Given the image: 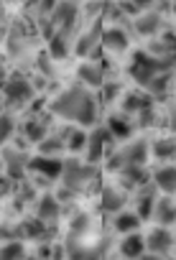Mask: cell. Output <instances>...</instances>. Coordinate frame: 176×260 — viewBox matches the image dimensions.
I'll list each match as a JSON object with an SVG mask.
<instances>
[{
  "label": "cell",
  "mask_w": 176,
  "mask_h": 260,
  "mask_svg": "<svg viewBox=\"0 0 176 260\" xmlns=\"http://www.w3.org/2000/svg\"><path fill=\"white\" fill-rule=\"evenodd\" d=\"M158 227H171L176 222V202L171 197H163V199H156V207H153V217H151Z\"/></svg>",
  "instance_id": "cell-14"
},
{
  "label": "cell",
  "mask_w": 176,
  "mask_h": 260,
  "mask_svg": "<svg viewBox=\"0 0 176 260\" xmlns=\"http://www.w3.org/2000/svg\"><path fill=\"white\" fill-rule=\"evenodd\" d=\"M173 166H176V161H173Z\"/></svg>",
  "instance_id": "cell-37"
},
{
  "label": "cell",
  "mask_w": 176,
  "mask_h": 260,
  "mask_svg": "<svg viewBox=\"0 0 176 260\" xmlns=\"http://www.w3.org/2000/svg\"><path fill=\"white\" fill-rule=\"evenodd\" d=\"M23 260H41V257H39V255H26Z\"/></svg>",
  "instance_id": "cell-36"
},
{
  "label": "cell",
  "mask_w": 176,
  "mask_h": 260,
  "mask_svg": "<svg viewBox=\"0 0 176 260\" xmlns=\"http://www.w3.org/2000/svg\"><path fill=\"white\" fill-rule=\"evenodd\" d=\"M92 230V217L90 212H77L72 219H69V237L74 240H84Z\"/></svg>",
  "instance_id": "cell-23"
},
{
  "label": "cell",
  "mask_w": 176,
  "mask_h": 260,
  "mask_svg": "<svg viewBox=\"0 0 176 260\" xmlns=\"http://www.w3.org/2000/svg\"><path fill=\"white\" fill-rule=\"evenodd\" d=\"M49 133H51L49 125H46V122H41V120H36V117H31V120H26V122L21 125V136H23L28 143H34V146H39Z\"/></svg>",
  "instance_id": "cell-18"
},
{
  "label": "cell",
  "mask_w": 176,
  "mask_h": 260,
  "mask_svg": "<svg viewBox=\"0 0 176 260\" xmlns=\"http://www.w3.org/2000/svg\"><path fill=\"white\" fill-rule=\"evenodd\" d=\"M59 151H67V143H64V138H59V136H46L41 143H39V153L41 156H56Z\"/></svg>",
  "instance_id": "cell-27"
},
{
  "label": "cell",
  "mask_w": 176,
  "mask_h": 260,
  "mask_svg": "<svg viewBox=\"0 0 176 260\" xmlns=\"http://www.w3.org/2000/svg\"><path fill=\"white\" fill-rule=\"evenodd\" d=\"M148 156H151V146H148V141H130L123 151L115 153L112 166H115L118 171H120V169H128V166H145Z\"/></svg>",
  "instance_id": "cell-3"
},
{
  "label": "cell",
  "mask_w": 176,
  "mask_h": 260,
  "mask_svg": "<svg viewBox=\"0 0 176 260\" xmlns=\"http://www.w3.org/2000/svg\"><path fill=\"white\" fill-rule=\"evenodd\" d=\"M77 77H79L82 87H87V89H97V87L105 84V69L95 59H84L77 69Z\"/></svg>",
  "instance_id": "cell-9"
},
{
  "label": "cell",
  "mask_w": 176,
  "mask_h": 260,
  "mask_svg": "<svg viewBox=\"0 0 176 260\" xmlns=\"http://www.w3.org/2000/svg\"><path fill=\"white\" fill-rule=\"evenodd\" d=\"M3 97H6L8 105L21 107V105L31 102V97H34V84H31L26 77H8V82L3 84Z\"/></svg>",
  "instance_id": "cell-6"
},
{
  "label": "cell",
  "mask_w": 176,
  "mask_h": 260,
  "mask_svg": "<svg viewBox=\"0 0 176 260\" xmlns=\"http://www.w3.org/2000/svg\"><path fill=\"white\" fill-rule=\"evenodd\" d=\"M166 127L171 130V133H176V105L168 107V115H166Z\"/></svg>",
  "instance_id": "cell-31"
},
{
  "label": "cell",
  "mask_w": 176,
  "mask_h": 260,
  "mask_svg": "<svg viewBox=\"0 0 176 260\" xmlns=\"http://www.w3.org/2000/svg\"><path fill=\"white\" fill-rule=\"evenodd\" d=\"M18 227H21V240H34V242H49L51 240V224L41 222L39 217H31Z\"/></svg>",
  "instance_id": "cell-12"
},
{
  "label": "cell",
  "mask_w": 176,
  "mask_h": 260,
  "mask_svg": "<svg viewBox=\"0 0 176 260\" xmlns=\"http://www.w3.org/2000/svg\"><path fill=\"white\" fill-rule=\"evenodd\" d=\"M23 257H26V245H23V240L0 242V260H23Z\"/></svg>",
  "instance_id": "cell-25"
},
{
  "label": "cell",
  "mask_w": 176,
  "mask_h": 260,
  "mask_svg": "<svg viewBox=\"0 0 176 260\" xmlns=\"http://www.w3.org/2000/svg\"><path fill=\"white\" fill-rule=\"evenodd\" d=\"M64 143H67L69 151H84V146H87V130H67Z\"/></svg>",
  "instance_id": "cell-28"
},
{
  "label": "cell",
  "mask_w": 176,
  "mask_h": 260,
  "mask_svg": "<svg viewBox=\"0 0 176 260\" xmlns=\"http://www.w3.org/2000/svg\"><path fill=\"white\" fill-rule=\"evenodd\" d=\"M6 184V176H3V164H0V186Z\"/></svg>",
  "instance_id": "cell-35"
},
{
  "label": "cell",
  "mask_w": 176,
  "mask_h": 260,
  "mask_svg": "<svg viewBox=\"0 0 176 260\" xmlns=\"http://www.w3.org/2000/svg\"><path fill=\"white\" fill-rule=\"evenodd\" d=\"M6 82H8V69L3 67V61H0V87H3Z\"/></svg>",
  "instance_id": "cell-33"
},
{
  "label": "cell",
  "mask_w": 176,
  "mask_h": 260,
  "mask_svg": "<svg viewBox=\"0 0 176 260\" xmlns=\"http://www.w3.org/2000/svg\"><path fill=\"white\" fill-rule=\"evenodd\" d=\"M173 247V235L168 227H153L145 235V250L153 255H168Z\"/></svg>",
  "instance_id": "cell-8"
},
{
  "label": "cell",
  "mask_w": 176,
  "mask_h": 260,
  "mask_svg": "<svg viewBox=\"0 0 176 260\" xmlns=\"http://www.w3.org/2000/svg\"><path fill=\"white\" fill-rule=\"evenodd\" d=\"M51 112L79 125V127H90L97 122V100L87 87H67L64 92H59L51 100Z\"/></svg>",
  "instance_id": "cell-1"
},
{
  "label": "cell",
  "mask_w": 176,
  "mask_h": 260,
  "mask_svg": "<svg viewBox=\"0 0 176 260\" xmlns=\"http://www.w3.org/2000/svg\"><path fill=\"white\" fill-rule=\"evenodd\" d=\"M153 207H156V197H153V194H143V197L138 199L135 214L145 222V219H151V217H153Z\"/></svg>",
  "instance_id": "cell-29"
},
{
  "label": "cell",
  "mask_w": 176,
  "mask_h": 260,
  "mask_svg": "<svg viewBox=\"0 0 176 260\" xmlns=\"http://www.w3.org/2000/svg\"><path fill=\"white\" fill-rule=\"evenodd\" d=\"M112 224H115V230H118L120 235H130V232H138V230H140L143 219H140L135 212H125V209H123V212L115 214V222H112Z\"/></svg>",
  "instance_id": "cell-22"
},
{
  "label": "cell",
  "mask_w": 176,
  "mask_h": 260,
  "mask_svg": "<svg viewBox=\"0 0 176 260\" xmlns=\"http://www.w3.org/2000/svg\"><path fill=\"white\" fill-rule=\"evenodd\" d=\"M118 89H120L118 84H107V87H105V92H102V94H105V102H112V100L118 97Z\"/></svg>",
  "instance_id": "cell-32"
},
{
  "label": "cell",
  "mask_w": 176,
  "mask_h": 260,
  "mask_svg": "<svg viewBox=\"0 0 176 260\" xmlns=\"http://www.w3.org/2000/svg\"><path fill=\"white\" fill-rule=\"evenodd\" d=\"M28 153L26 151H18V148H11V146H3L0 151V164H3V171L8 174V179H23V174L28 171Z\"/></svg>",
  "instance_id": "cell-4"
},
{
  "label": "cell",
  "mask_w": 176,
  "mask_h": 260,
  "mask_svg": "<svg viewBox=\"0 0 176 260\" xmlns=\"http://www.w3.org/2000/svg\"><path fill=\"white\" fill-rule=\"evenodd\" d=\"M128 204V197L123 194V189H115V186H107L102 189V209L105 212H123Z\"/></svg>",
  "instance_id": "cell-20"
},
{
  "label": "cell",
  "mask_w": 176,
  "mask_h": 260,
  "mask_svg": "<svg viewBox=\"0 0 176 260\" xmlns=\"http://www.w3.org/2000/svg\"><path fill=\"white\" fill-rule=\"evenodd\" d=\"M120 255L123 260H140L148 250H145V237L138 235V232H130V235H123V242H120Z\"/></svg>",
  "instance_id": "cell-13"
},
{
  "label": "cell",
  "mask_w": 176,
  "mask_h": 260,
  "mask_svg": "<svg viewBox=\"0 0 176 260\" xmlns=\"http://www.w3.org/2000/svg\"><path fill=\"white\" fill-rule=\"evenodd\" d=\"M34 217H39V219L46 222V224H54V222L62 217V202H59V197L51 194V191L41 194L39 202H36V214H34Z\"/></svg>",
  "instance_id": "cell-10"
},
{
  "label": "cell",
  "mask_w": 176,
  "mask_h": 260,
  "mask_svg": "<svg viewBox=\"0 0 176 260\" xmlns=\"http://www.w3.org/2000/svg\"><path fill=\"white\" fill-rule=\"evenodd\" d=\"M102 49L110 51V54H123V51L128 49V36H125V31H123V28H115V26L105 28V31H102Z\"/></svg>",
  "instance_id": "cell-15"
},
{
  "label": "cell",
  "mask_w": 176,
  "mask_h": 260,
  "mask_svg": "<svg viewBox=\"0 0 176 260\" xmlns=\"http://www.w3.org/2000/svg\"><path fill=\"white\" fill-rule=\"evenodd\" d=\"M62 181H64V189H69L72 194H82V191L95 181V169H92V164L67 161V164H64Z\"/></svg>",
  "instance_id": "cell-2"
},
{
  "label": "cell",
  "mask_w": 176,
  "mask_h": 260,
  "mask_svg": "<svg viewBox=\"0 0 176 260\" xmlns=\"http://www.w3.org/2000/svg\"><path fill=\"white\" fill-rule=\"evenodd\" d=\"M161 23H163V18H161V13L158 11H143L138 18H135V28H138V34H143V36H156L158 31H161Z\"/></svg>",
  "instance_id": "cell-17"
},
{
  "label": "cell",
  "mask_w": 176,
  "mask_h": 260,
  "mask_svg": "<svg viewBox=\"0 0 176 260\" xmlns=\"http://www.w3.org/2000/svg\"><path fill=\"white\" fill-rule=\"evenodd\" d=\"M153 184H156L166 197H173V194H176V166H173V164L161 166V169L153 174Z\"/></svg>",
  "instance_id": "cell-16"
},
{
  "label": "cell",
  "mask_w": 176,
  "mask_h": 260,
  "mask_svg": "<svg viewBox=\"0 0 176 260\" xmlns=\"http://www.w3.org/2000/svg\"><path fill=\"white\" fill-rule=\"evenodd\" d=\"M107 130H110V136L118 138V141H128L133 136V122L128 115H112L107 120Z\"/></svg>",
  "instance_id": "cell-21"
},
{
  "label": "cell",
  "mask_w": 176,
  "mask_h": 260,
  "mask_svg": "<svg viewBox=\"0 0 176 260\" xmlns=\"http://www.w3.org/2000/svg\"><path fill=\"white\" fill-rule=\"evenodd\" d=\"M151 151L158 161H176V141H171V138H158Z\"/></svg>",
  "instance_id": "cell-26"
},
{
  "label": "cell",
  "mask_w": 176,
  "mask_h": 260,
  "mask_svg": "<svg viewBox=\"0 0 176 260\" xmlns=\"http://www.w3.org/2000/svg\"><path fill=\"white\" fill-rule=\"evenodd\" d=\"M107 141H112V136H110V130L107 127H95L92 133H87V146H84V158H87V164H100L102 158H105V153H110L107 151Z\"/></svg>",
  "instance_id": "cell-5"
},
{
  "label": "cell",
  "mask_w": 176,
  "mask_h": 260,
  "mask_svg": "<svg viewBox=\"0 0 176 260\" xmlns=\"http://www.w3.org/2000/svg\"><path fill=\"white\" fill-rule=\"evenodd\" d=\"M120 105H123V112L125 115H138L140 110L151 107V97L145 92H125Z\"/></svg>",
  "instance_id": "cell-19"
},
{
  "label": "cell",
  "mask_w": 176,
  "mask_h": 260,
  "mask_svg": "<svg viewBox=\"0 0 176 260\" xmlns=\"http://www.w3.org/2000/svg\"><path fill=\"white\" fill-rule=\"evenodd\" d=\"M74 49H77V54H79L82 59H95V56L100 54V49H102V28L84 31V34L77 39Z\"/></svg>",
  "instance_id": "cell-11"
},
{
  "label": "cell",
  "mask_w": 176,
  "mask_h": 260,
  "mask_svg": "<svg viewBox=\"0 0 176 260\" xmlns=\"http://www.w3.org/2000/svg\"><path fill=\"white\" fill-rule=\"evenodd\" d=\"M13 130H16V122L11 115H0V148L8 146L11 136H13Z\"/></svg>",
  "instance_id": "cell-30"
},
{
  "label": "cell",
  "mask_w": 176,
  "mask_h": 260,
  "mask_svg": "<svg viewBox=\"0 0 176 260\" xmlns=\"http://www.w3.org/2000/svg\"><path fill=\"white\" fill-rule=\"evenodd\" d=\"M49 54L54 59H64L69 54V39H67V31H54L51 39H49Z\"/></svg>",
  "instance_id": "cell-24"
},
{
  "label": "cell",
  "mask_w": 176,
  "mask_h": 260,
  "mask_svg": "<svg viewBox=\"0 0 176 260\" xmlns=\"http://www.w3.org/2000/svg\"><path fill=\"white\" fill-rule=\"evenodd\" d=\"M28 171L36 174L39 179L56 181V179H62V174H64V161L56 158V156H41V153H39L36 158L28 161Z\"/></svg>",
  "instance_id": "cell-7"
},
{
  "label": "cell",
  "mask_w": 176,
  "mask_h": 260,
  "mask_svg": "<svg viewBox=\"0 0 176 260\" xmlns=\"http://www.w3.org/2000/svg\"><path fill=\"white\" fill-rule=\"evenodd\" d=\"M140 260H163V255H153V252H145Z\"/></svg>",
  "instance_id": "cell-34"
}]
</instances>
